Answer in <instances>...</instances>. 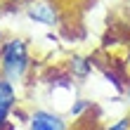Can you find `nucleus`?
<instances>
[{
  "instance_id": "obj_8",
  "label": "nucleus",
  "mask_w": 130,
  "mask_h": 130,
  "mask_svg": "<svg viewBox=\"0 0 130 130\" xmlns=\"http://www.w3.org/2000/svg\"><path fill=\"white\" fill-rule=\"evenodd\" d=\"M0 40H3V33H0Z\"/></svg>"
},
{
  "instance_id": "obj_2",
  "label": "nucleus",
  "mask_w": 130,
  "mask_h": 130,
  "mask_svg": "<svg viewBox=\"0 0 130 130\" xmlns=\"http://www.w3.org/2000/svg\"><path fill=\"white\" fill-rule=\"evenodd\" d=\"M26 14H28V19H31V21H36V24H43V26H57V21H59L55 5L47 3V0L31 3V5H28V10H26Z\"/></svg>"
},
{
  "instance_id": "obj_6",
  "label": "nucleus",
  "mask_w": 130,
  "mask_h": 130,
  "mask_svg": "<svg viewBox=\"0 0 130 130\" xmlns=\"http://www.w3.org/2000/svg\"><path fill=\"white\" fill-rule=\"evenodd\" d=\"M88 106H90V102H85V99H76V102L71 104V109H69V116H71V118H78Z\"/></svg>"
},
{
  "instance_id": "obj_1",
  "label": "nucleus",
  "mask_w": 130,
  "mask_h": 130,
  "mask_svg": "<svg viewBox=\"0 0 130 130\" xmlns=\"http://www.w3.org/2000/svg\"><path fill=\"white\" fill-rule=\"evenodd\" d=\"M0 71L10 83H21L28 71V47L21 38L0 43Z\"/></svg>"
},
{
  "instance_id": "obj_5",
  "label": "nucleus",
  "mask_w": 130,
  "mask_h": 130,
  "mask_svg": "<svg viewBox=\"0 0 130 130\" xmlns=\"http://www.w3.org/2000/svg\"><path fill=\"white\" fill-rule=\"evenodd\" d=\"M69 69H71V73L76 78L83 80V78H88V76L92 73V62L85 59V57H80V55H76V57L69 59Z\"/></svg>"
},
{
  "instance_id": "obj_7",
  "label": "nucleus",
  "mask_w": 130,
  "mask_h": 130,
  "mask_svg": "<svg viewBox=\"0 0 130 130\" xmlns=\"http://www.w3.org/2000/svg\"><path fill=\"white\" fill-rule=\"evenodd\" d=\"M106 130H130V118H118L116 123H111Z\"/></svg>"
},
{
  "instance_id": "obj_3",
  "label": "nucleus",
  "mask_w": 130,
  "mask_h": 130,
  "mask_svg": "<svg viewBox=\"0 0 130 130\" xmlns=\"http://www.w3.org/2000/svg\"><path fill=\"white\" fill-rule=\"evenodd\" d=\"M28 130H66V123L59 113L36 109L31 113V121H28Z\"/></svg>"
},
{
  "instance_id": "obj_4",
  "label": "nucleus",
  "mask_w": 130,
  "mask_h": 130,
  "mask_svg": "<svg viewBox=\"0 0 130 130\" xmlns=\"http://www.w3.org/2000/svg\"><path fill=\"white\" fill-rule=\"evenodd\" d=\"M17 104V90H14V83H10L5 76H0V130L7 123V116Z\"/></svg>"
}]
</instances>
